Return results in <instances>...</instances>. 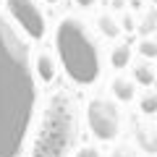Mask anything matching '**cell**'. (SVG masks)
<instances>
[{
	"instance_id": "4",
	"label": "cell",
	"mask_w": 157,
	"mask_h": 157,
	"mask_svg": "<svg viewBox=\"0 0 157 157\" xmlns=\"http://www.w3.org/2000/svg\"><path fill=\"white\" fill-rule=\"evenodd\" d=\"M81 128L89 131L94 144H113L126 131V110L105 92H86L81 100Z\"/></svg>"
},
{
	"instance_id": "12",
	"label": "cell",
	"mask_w": 157,
	"mask_h": 157,
	"mask_svg": "<svg viewBox=\"0 0 157 157\" xmlns=\"http://www.w3.org/2000/svg\"><path fill=\"white\" fill-rule=\"evenodd\" d=\"M134 105H136L139 118H155L157 115V92L155 89H139Z\"/></svg>"
},
{
	"instance_id": "11",
	"label": "cell",
	"mask_w": 157,
	"mask_h": 157,
	"mask_svg": "<svg viewBox=\"0 0 157 157\" xmlns=\"http://www.w3.org/2000/svg\"><path fill=\"white\" fill-rule=\"evenodd\" d=\"M134 144L139 147L141 152L152 155L155 149V118H139L136 121V139Z\"/></svg>"
},
{
	"instance_id": "15",
	"label": "cell",
	"mask_w": 157,
	"mask_h": 157,
	"mask_svg": "<svg viewBox=\"0 0 157 157\" xmlns=\"http://www.w3.org/2000/svg\"><path fill=\"white\" fill-rule=\"evenodd\" d=\"M71 157H105V155H102L100 144L86 141V144H76V149L71 152Z\"/></svg>"
},
{
	"instance_id": "13",
	"label": "cell",
	"mask_w": 157,
	"mask_h": 157,
	"mask_svg": "<svg viewBox=\"0 0 157 157\" xmlns=\"http://www.w3.org/2000/svg\"><path fill=\"white\" fill-rule=\"evenodd\" d=\"M134 45V55L136 58H147V60H157V37L155 34H141Z\"/></svg>"
},
{
	"instance_id": "10",
	"label": "cell",
	"mask_w": 157,
	"mask_h": 157,
	"mask_svg": "<svg viewBox=\"0 0 157 157\" xmlns=\"http://www.w3.org/2000/svg\"><path fill=\"white\" fill-rule=\"evenodd\" d=\"M94 32L100 34V39H118V37H123V29H121V18L115 16L113 11H102V13H97V18H94Z\"/></svg>"
},
{
	"instance_id": "17",
	"label": "cell",
	"mask_w": 157,
	"mask_h": 157,
	"mask_svg": "<svg viewBox=\"0 0 157 157\" xmlns=\"http://www.w3.org/2000/svg\"><path fill=\"white\" fill-rule=\"evenodd\" d=\"M39 3H42V6H47V8H55V6H60L63 0H39Z\"/></svg>"
},
{
	"instance_id": "8",
	"label": "cell",
	"mask_w": 157,
	"mask_h": 157,
	"mask_svg": "<svg viewBox=\"0 0 157 157\" xmlns=\"http://www.w3.org/2000/svg\"><path fill=\"white\" fill-rule=\"evenodd\" d=\"M134 58H136L134 45L123 37H118L110 45H105V68H110V71H126L134 63Z\"/></svg>"
},
{
	"instance_id": "1",
	"label": "cell",
	"mask_w": 157,
	"mask_h": 157,
	"mask_svg": "<svg viewBox=\"0 0 157 157\" xmlns=\"http://www.w3.org/2000/svg\"><path fill=\"white\" fill-rule=\"evenodd\" d=\"M39 92L32 47L0 18V157L24 155Z\"/></svg>"
},
{
	"instance_id": "3",
	"label": "cell",
	"mask_w": 157,
	"mask_h": 157,
	"mask_svg": "<svg viewBox=\"0 0 157 157\" xmlns=\"http://www.w3.org/2000/svg\"><path fill=\"white\" fill-rule=\"evenodd\" d=\"M81 136V97L66 81L39 92L24 152L29 157H71Z\"/></svg>"
},
{
	"instance_id": "2",
	"label": "cell",
	"mask_w": 157,
	"mask_h": 157,
	"mask_svg": "<svg viewBox=\"0 0 157 157\" xmlns=\"http://www.w3.org/2000/svg\"><path fill=\"white\" fill-rule=\"evenodd\" d=\"M50 50L60 78L76 92H92L105 78V45L92 21L78 11H63L50 26Z\"/></svg>"
},
{
	"instance_id": "5",
	"label": "cell",
	"mask_w": 157,
	"mask_h": 157,
	"mask_svg": "<svg viewBox=\"0 0 157 157\" xmlns=\"http://www.w3.org/2000/svg\"><path fill=\"white\" fill-rule=\"evenodd\" d=\"M0 18L26 42L29 47L45 45L50 37L52 16L39 0H0Z\"/></svg>"
},
{
	"instance_id": "6",
	"label": "cell",
	"mask_w": 157,
	"mask_h": 157,
	"mask_svg": "<svg viewBox=\"0 0 157 157\" xmlns=\"http://www.w3.org/2000/svg\"><path fill=\"white\" fill-rule=\"evenodd\" d=\"M32 73H34V78H37V84L42 89L52 86L55 81H60V68H58V60L52 55L50 45L32 47Z\"/></svg>"
},
{
	"instance_id": "9",
	"label": "cell",
	"mask_w": 157,
	"mask_h": 157,
	"mask_svg": "<svg viewBox=\"0 0 157 157\" xmlns=\"http://www.w3.org/2000/svg\"><path fill=\"white\" fill-rule=\"evenodd\" d=\"M134 84L139 89H155L157 86V60H147V58H134L128 68H126Z\"/></svg>"
},
{
	"instance_id": "14",
	"label": "cell",
	"mask_w": 157,
	"mask_h": 157,
	"mask_svg": "<svg viewBox=\"0 0 157 157\" xmlns=\"http://www.w3.org/2000/svg\"><path fill=\"white\" fill-rule=\"evenodd\" d=\"M110 157H144V152L134 144V141H113V149H110Z\"/></svg>"
},
{
	"instance_id": "7",
	"label": "cell",
	"mask_w": 157,
	"mask_h": 157,
	"mask_svg": "<svg viewBox=\"0 0 157 157\" xmlns=\"http://www.w3.org/2000/svg\"><path fill=\"white\" fill-rule=\"evenodd\" d=\"M105 94H110L118 105H134L136 94H139V86L134 84V78L126 71H113L105 81Z\"/></svg>"
},
{
	"instance_id": "16",
	"label": "cell",
	"mask_w": 157,
	"mask_h": 157,
	"mask_svg": "<svg viewBox=\"0 0 157 157\" xmlns=\"http://www.w3.org/2000/svg\"><path fill=\"white\" fill-rule=\"evenodd\" d=\"M73 6V11H78V13H89V11H94V8H100V3L102 0H68Z\"/></svg>"
}]
</instances>
